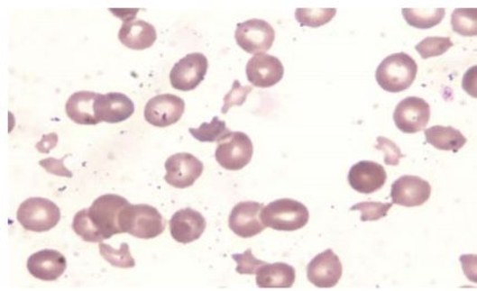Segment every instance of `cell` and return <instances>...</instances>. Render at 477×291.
<instances>
[{
    "label": "cell",
    "instance_id": "cell-17",
    "mask_svg": "<svg viewBox=\"0 0 477 291\" xmlns=\"http://www.w3.org/2000/svg\"><path fill=\"white\" fill-rule=\"evenodd\" d=\"M206 228V218L199 211L191 208L179 210L170 220V232L174 241L182 245L200 239Z\"/></svg>",
    "mask_w": 477,
    "mask_h": 291
},
{
    "label": "cell",
    "instance_id": "cell-19",
    "mask_svg": "<svg viewBox=\"0 0 477 291\" xmlns=\"http://www.w3.org/2000/svg\"><path fill=\"white\" fill-rule=\"evenodd\" d=\"M68 261L63 253L53 249H44L34 253L27 260V269L35 278L42 281H55L63 276Z\"/></svg>",
    "mask_w": 477,
    "mask_h": 291
},
{
    "label": "cell",
    "instance_id": "cell-11",
    "mask_svg": "<svg viewBox=\"0 0 477 291\" xmlns=\"http://www.w3.org/2000/svg\"><path fill=\"white\" fill-rule=\"evenodd\" d=\"M203 163L190 153H177L165 162L167 175L164 180L177 189L192 186L203 173Z\"/></svg>",
    "mask_w": 477,
    "mask_h": 291
},
{
    "label": "cell",
    "instance_id": "cell-6",
    "mask_svg": "<svg viewBox=\"0 0 477 291\" xmlns=\"http://www.w3.org/2000/svg\"><path fill=\"white\" fill-rule=\"evenodd\" d=\"M253 156L252 139L243 132H230L218 142L216 162L225 170L239 171L247 167Z\"/></svg>",
    "mask_w": 477,
    "mask_h": 291
},
{
    "label": "cell",
    "instance_id": "cell-3",
    "mask_svg": "<svg viewBox=\"0 0 477 291\" xmlns=\"http://www.w3.org/2000/svg\"><path fill=\"white\" fill-rule=\"evenodd\" d=\"M123 233L141 239H153L162 234L165 220L157 208L149 205H129L121 215Z\"/></svg>",
    "mask_w": 477,
    "mask_h": 291
},
{
    "label": "cell",
    "instance_id": "cell-26",
    "mask_svg": "<svg viewBox=\"0 0 477 291\" xmlns=\"http://www.w3.org/2000/svg\"><path fill=\"white\" fill-rule=\"evenodd\" d=\"M188 132L200 142H220L230 130L226 128L225 121H221L218 116H215L210 123H203L200 128L188 129Z\"/></svg>",
    "mask_w": 477,
    "mask_h": 291
},
{
    "label": "cell",
    "instance_id": "cell-4",
    "mask_svg": "<svg viewBox=\"0 0 477 291\" xmlns=\"http://www.w3.org/2000/svg\"><path fill=\"white\" fill-rule=\"evenodd\" d=\"M129 205V201L117 195H104L94 200L87 214L102 241L123 233L121 215Z\"/></svg>",
    "mask_w": 477,
    "mask_h": 291
},
{
    "label": "cell",
    "instance_id": "cell-8",
    "mask_svg": "<svg viewBox=\"0 0 477 291\" xmlns=\"http://www.w3.org/2000/svg\"><path fill=\"white\" fill-rule=\"evenodd\" d=\"M209 62L202 53L188 54L174 65L170 73V82L178 91L190 92L205 79Z\"/></svg>",
    "mask_w": 477,
    "mask_h": 291
},
{
    "label": "cell",
    "instance_id": "cell-14",
    "mask_svg": "<svg viewBox=\"0 0 477 291\" xmlns=\"http://www.w3.org/2000/svg\"><path fill=\"white\" fill-rule=\"evenodd\" d=\"M262 204L254 201H244L234 206L229 217V227L241 238H252L261 233L266 225L260 219Z\"/></svg>",
    "mask_w": 477,
    "mask_h": 291
},
{
    "label": "cell",
    "instance_id": "cell-31",
    "mask_svg": "<svg viewBox=\"0 0 477 291\" xmlns=\"http://www.w3.org/2000/svg\"><path fill=\"white\" fill-rule=\"evenodd\" d=\"M73 230L84 241L87 242H102V239L98 236L96 229L88 217L87 209L78 211L75 214L73 224Z\"/></svg>",
    "mask_w": 477,
    "mask_h": 291
},
{
    "label": "cell",
    "instance_id": "cell-12",
    "mask_svg": "<svg viewBox=\"0 0 477 291\" xmlns=\"http://www.w3.org/2000/svg\"><path fill=\"white\" fill-rule=\"evenodd\" d=\"M343 276V264L333 249L316 256L307 266V278L318 288H334Z\"/></svg>",
    "mask_w": 477,
    "mask_h": 291
},
{
    "label": "cell",
    "instance_id": "cell-24",
    "mask_svg": "<svg viewBox=\"0 0 477 291\" xmlns=\"http://www.w3.org/2000/svg\"><path fill=\"white\" fill-rule=\"evenodd\" d=\"M403 16L408 25L417 28V30H429L441 23L445 17V9L444 8H403Z\"/></svg>",
    "mask_w": 477,
    "mask_h": 291
},
{
    "label": "cell",
    "instance_id": "cell-10",
    "mask_svg": "<svg viewBox=\"0 0 477 291\" xmlns=\"http://www.w3.org/2000/svg\"><path fill=\"white\" fill-rule=\"evenodd\" d=\"M393 117L401 132L417 133L427 128L431 119V106L423 98L406 97L396 106Z\"/></svg>",
    "mask_w": 477,
    "mask_h": 291
},
{
    "label": "cell",
    "instance_id": "cell-27",
    "mask_svg": "<svg viewBox=\"0 0 477 291\" xmlns=\"http://www.w3.org/2000/svg\"><path fill=\"white\" fill-rule=\"evenodd\" d=\"M476 8H456L452 15L453 31L462 36H475L477 34Z\"/></svg>",
    "mask_w": 477,
    "mask_h": 291
},
{
    "label": "cell",
    "instance_id": "cell-30",
    "mask_svg": "<svg viewBox=\"0 0 477 291\" xmlns=\"http://www.w3.org/2000/svg\"><path fill=\"white\" fill-rule=\"evenodd\" d=\"M393 204H381V202L365 201L353 205L351 211H361V222H377L386 218Z\"/></svg>",
    "mask_w": 477,
    "mask_h": 291
},
{
    "label": "cell",
    "instance_id": "cell-28",
    "mask_svg": "<svg viewBox=\"0 0 477 291\" xmlns=\"http://www.w3.org/2000/svg\"><path fill=\"white\" fill-rule=\"evenodd\" d=\"M100 253L108 264L116 268H133L135 267L134 258L132 257L130 247L127 243H121L119 250L113 249L105 243L100 242Z\"/></svg>",
    "mask_w": 477,
    "mask_h": 291
},
{
    "label": "cell",
    "instance_id": "cell-23",
    "mask_svg": "<svg viewBox=\"0 0 477 291\" xmlns=\"http://www.w3.org/2000/svg\"><path fill=\"white\" fill-rule=\"evenodd\" d=\"M427 142L442 151L458 152L464 147L467 140L461 131L453 126L436 125L425 130Z\"/></svg>",
    "mask_w": 477,
    "mask_h": 291
},
{
    "label": "cell",
    "instance_id": "cell-21",
    "mask_svg": "<svg viewBox=\"0 0 477 291\" xmlns=\"http://www.w3.org/2000/svg\"><path fill=\"white\" fill-rule=\"evenodd\" d=\"M296 280V269L285 262L264 264L257 272L259 288H291Z\"/></svg>",
    "mask_w": 477,
    "mask_h": 291
},
{
    "label": "cell",
    "instance_id": "cell-7",
    "mask_svg": "<svg viewBox=\"0 0 477 291\" xmlns=\"http://www.w3.org/2000/svg\"><path fill=\"white\" fill-rule=\"evenodd\" d=\"M234 37L240 49L247 53L266 54L276 40V32L271 23L254 18L238 23Z\"/></svg>",
    "mask_w": 477,
    "mask_h": 291
},
{
    "label": "cell",
    "instance_id": "cell-18",
    "mask_svg": "<svg viewBox=\"0 0 477 291\" xmlns=\"http://www.w3.org/2000/svg\"><path fill=\"white\" fill-rule=\"evenodd\" d=\"M387 173L381 164L372 161H361L351 168L348 182L358 194L371 195L385 186Z\"/></svg>",
    "mask_w": 477,
    "mask_h": 291
},
{
    "label": "cell",
    "instance_id": "cell-15",
    "mask_svg": "<svg viewBox=\"0 0 477 291\" xmlns=\"http://www.w3.org/2000/svg\"><path fill=\"white\" fill-rule=\"evenodd\" d=\"M98 123L115 124L129 120L134 114L135 105L129 96L123 93L97 94L94 102Z\"/></svg>",
    "mask_w": 477,
    "mask_h": 291
},
{
    "label": "cell",
    "instance_id": "cell-29",
    "mask_svg": "<svg viewBox=\"0 0 477 291\" xmlns=\"http://www.w3.org/2000/svg\"><path fill=\"white\" fill-rule=\"evenodd\" d=\"M453 41L450 37H427V39L420 41L415 46L418 51L420 58L428 59L432 58H438L453 47Z\"/></svg>",
    "mask_w": 477,
    "mask_h": 291
},
{
    "label": "cell",
    "instance_id": "cell-34",
    "mask_svg": "<svg viewBox=\"0 0 477 291\" xmlns=\"http://www.w3.org/2000/svg\"><path fill=\"white\" fill-rule=\"evenodd\" d=\"M376 149L384 153L387 166L398 167L400 159L405 158L398 145L384 136H378Z\"/></svg>",
    "mask_w": 477,
    "mask_h": 291
},
{
    "label": "cell",
    "instance_id": "cell-5",
    "mask_svg": "<svg viewBox=\"0 0 477 291\" xmlns=\"http://www.w3.org/2000/svg\"><path fill=\"white\" fill-rule=\"evenodd\" d=\"M16 217L28 232H45L59 224L60 209L49 199L30 198L20 205Z\"/></svg>",
    "mask_w": 477,
    "mask_h": 291
},
{
    "label": "cell",
    "instance_id": "cell-20",
    "mask_svg": "<svg viewBox=\"0 0 477 291\" xmlns=\"http://www.w3.org/2000/svg\"><path fill=\"white\" fill-rule=\"evenodd\" d=\"M134 18H126L123 21L119 40L127 49L134 50L150 49L157 41V31L150 23L136 21Z\"/></svg>",
    "mask_w": 477,
    "mask_h": 291
},
{
    "label": "cell",
    "instance_id": "cell-9",
    "mask_svg": "<svg viewBox=\"0 0 477 291\" xmlns=\"http://www.w3.org/2000/svg\"><path fill=\"white\" fill-rule=\"evenodd\" d=\"M186 111V103L173 94H161L146 103L144 117L146 122L157 128H168L178 123Z\"/></svg>",
    "mask_w": 477,
    "mask_h": 291
},
{
    "label": "cell",
    "instance_id": "cell-36",
    "mask_svg": "<svg viewBox=\"0 0 477 291\" xmlns=\"http://www.w3.org/2000/svg\"><path fill=\"white\" fill-rule=\"evenodd\" d=\"M59 143V135L56 133H50L42 136V139L36 144L37 150L41 153H50Z\"/></svg>",
    "mask_w": 477,
    "mask_h": 291
},
{
    "label": "cell",
    "instance_id": "cell-25",
    "mask_svg": "<svg viewBox=\"0 0 477 291\" xmlns=\"http://www.w3.org/2000/svg\"><path fill=\"white\" fill-rule=\"evenodd\" d=\"M336 13V8H297L296 20L301 26L317 28L332 22Z\"/></svg>",
    "mask_w": 477,
    "mask_h": 291
},
{
    "label": "cell",
    "instance_id": "cell-16",
    "mask_svg": "<svg viewBox=\"0 0 477 291\" xmlns=\"http://www.w3.org/2000/svg\"><path fill=\"white\" fill-rule=\"evenodd\" d=\"M247 78L253 86L268 88L281 81L285 68L281 60L269 54H257L245 68Z\"/></svg>",
    "mask_w": 477,
    "mask_h": 291
},
{
    "label": "cell",
    "instance_id": "cell-13",
    "mask_svg": "<svg viewBox=\"0 0 477 291\" xmlns=\"http://www.w3.org/2000/svg\"><path fill=\"white\" fill-rule=\"evenodd\" d=\"M432 186L429 182L415 176H404L391 186L390 196L393 205L414 208L423 205L431 198Z\"/></svg>",
    "mask_w": 477,
    "mask_h": 291
},
{
    "label": "cell",
    "instance_id": "cell-1",
    "mask_svg": "<svg viewBox=\"0 0 477 291\" xmlns=\"http://www.w3.org/2000/svg\"><path fill=\"white\" fill-rule=\"evenodd\" d=\"M417 72V63L412 56L406 53L391 54L377 68L376 81L386 92L400 93L412 86Z\"/></svg>",
    "mask_w": 477,
    "mask_h": 291
},
{
    "label": "cell",
    "instance_id": "cell-33",
    "mask_svg": "<svg viewBox=\"0 0 477 291\" xmlns=\"http://www.w3.org/2000/svg\"><path fill=\"white\" fill-rule=\"evenodd\" d=\"M252 92V86H243L238 79H235L233 88L224 98L225 105L222 107V113L226 114L231 107L243 105L249 93Z\"/></svg>",
    "mask_w": 477,
    "mask_h": 291
},
{
    "label": "cell",
    "instance_id": "cell-35",
    "mask_svg": "<svg viewBox=\"0 0 477 291\" xmlns=\"http://www.w3.org/2000/svg\"><path fill=\"white\" fill-rule=\"evenodd\" d=\"M68 157L69 156H65L63 159H60L54 158L41 159V161H40V166L41 168H44L47 172L50 173V175L72 177L73 173L70 172L69 168H66V167L64 166L65 159Z\"/></svg>",
    "mask_w": 477,
    "mask_h": 291
},
{
    "label": "cell",
    "instance_id": "cell-22",
    "mask_svg": "<svg viewBox=\"0 0 477 291\" xmlns=\"http://www.w3.org/2000/svg\"><path fill=\"white\" fill-rule=\"evenodd\" d=\"M97 93L80 91L74 93L66 103V114L69 120L75 123L82 125H96L98 121L96 119V111H94V102Z\"/></svg>",
    "mask_w": 477,
    "mask_h": 291
},
{
    "label": "cell",
    "instance_id": "cell-2",
    "mask_svg": "<svg viewBox=\"0 0 477 291\" xmlns=\"http://www.w3.org/2000/svg\"><path fill=\"white\" fill-rule=\"evenodd\" d=\"M309 211L301 202L292 199H279L263 206L260 219L266 228L278 232H296L309 223Z\"/></svg>",
    "mask_w": 477,
    "mask_h": 291
},
{
    "label": "cell",
    "instance_id": "cell-32",
    "mask_svg": "<svg viewBox=\"0 0 477 291\" xmlns=\"http://www.w3.org/2000/svg\"><path fill=\"white\" fill-rule=\"evenodd\" d=\"M233 259L237 262V269L235 271L240 275H257L260 267H262L266 262L257 259L253 256L252 249H248L243 253H234Z\"/></svg>",
    "mask_w": 477,
    "mask_h": 291
}]
</instances>
